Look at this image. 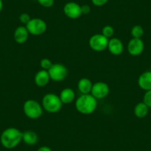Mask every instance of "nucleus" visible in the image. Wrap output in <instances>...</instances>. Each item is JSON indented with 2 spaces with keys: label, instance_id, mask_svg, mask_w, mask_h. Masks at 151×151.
Instances as JSON below:
<instances>
[{
  "label": "nucleus",
  "instance_id": "1",
  "mask_svg": "<svg viewBox=\"0 0 151 151\" xmlns=\"http://www.w3.org/2000/svg\"><path fill=\"white\" fill-rule=\"evenodd\" d=\"M22 132L16 127H8L1 134L0 142L6 149H14L22 141Z\"/></svg>",
  "mask_w": 151,
  "mask_h": 151
},
{
  "label": "nucleus",
  "instance_id": "2",
  "mask_svg": "<svg viewBox=\"0 0 151 151\" xmlns=\"http://www.w3.org/2000/svg\"><path fill=\"white\" fill-rule=\"evenodd\" d=\"M76 109L84 115H90L93 113L97 107V99L91 93L82 94L76 100Z\"/></svg>",
  "mask_w": 151,
  "mask_h": 151
},
{
  "label": "nucleus",
  "instance_id": "3",
  "mask_svg": "<svg viewBox=\"0 0 151 151\" xmlns=\"http://www.w3.org/2000/svg\"><path fill=\"white\" fill-rule=\"evenodd\" d=\"M63 103L61 101L59 96L49 93L44 96L42 101V106L45 110L50 113H56L60 111Z\"/></svg>",
  "mask_w": 151,
  "mask_h": 151
},
{
  "label": "nucleus",
  "instance_id": "4",
  "mask_svg": "<svg viewBox=\"0 0 151 151\" xmlns=\"http://www.w3.org/2000/svg\"><path fill=\"white\" fill-rule=\"evenodd\" d=\"M23 111L27 118L35 120L42 116L43 107L36 100L27 99L23 104Z\"/></svg>",
  "mask_w": 151,
  "mask_h": 151
},
{
  "label": "nucleus",
  "instance_id": "5",
  "mask_svg": "<svg viewBox=\"0 0 151 151\" xmlns=\"http://www.w3.org/2000/svg\"><path fill=\"white\" fill-rule=\"evenodd\" d=\"M47 71L50 79L56 82L65 80L68 74V70L66 67L60 63L53 64L51 68Z\"/></svg>",
  "mask_w": 151,
  "mask_h": 151
},
{
  "label": "nucleus",
  "instance_id": "6",
  "mask_svg": "<svg viewBox=\"0 0 151 151\" xmlns=\"http://www.w3.org/2000/svg\"><path fill=\"white\" fill-rule=\"evenodd\" d=\"M25 27L29 33L33 36H40L47 30L46 22L40 18L31 19Z\"/></svg>",
  "mask_w": 151,
  "mask_h": 151
},
{
  "label": "nucleus",
  "instance_id": "7",
  "mask_svg": "<svg viewBox=\"0 0 151 151\" xmlns=\"http://www.w3.org/2000/svg\"><path fill=\"white\" fill-rule=\"evenodd\" d=\"M109 39L102 34H95L89 40V45L92 50L96 52L104 51L107 48Z\"/></svg>",
  "mask_w": 151,
  "mask_h": 151
},
{
  "label": "nucleus",
  "instance_id": "8",
  "mask_svg": "<svg viewBox=\"0 0 151 151\" xmlns=\"http://www.w3.org/2000/svg\"><path fill=\"white\" fill-rule=\"evenodd\" d=\"M109 93H110V88L108 85L105 82H98L93 85L91 94L98 100L107 97Z\"/></svg>",
  "mask_w": 151,
  "mask_h": 151
},
{
  "label": "nucleus",
  "instance_id": "9",
  "mask_svg": "<svg viewBox=\"0 0 151 151\" xmlns=\"http://www.w3.org/2000/svg\"><path fill=\"white\" fill-rule=\"evenodd\" d=\"M63 11L67 17L72 19H76L82 15L81 6L79 4L73 2H70L65 4Z\"/></svg>",
  "mask_w": 151,
  "mask_h": 151
},
{
  "label": "nucleus",
  "instance_id": "10",
  "mask_svg": "<svg viewBox=\"0 0 151 151\" xmlns=\"http://www.w3.org/2000/svg\"><path fill=\"white\" fill-rule=\"evenodd\" d=\"M144 49H145V44L142 39L133 38L127 44V51L131 56H139L143 53Z\"/></svg>",
  "mask_w": 151,
  "mask_h": 151
},
{
  "label": "nucleus",
  "instance_id": "11",
  "mask_svg": "<svg viewBox=\"0 0 151 151\" xmlns=\"http://www.w3.org/2000/svg\"><path fill=\"white\" fill-rule=\"evenodd\" d=\"M107 49L111 54L114 56H119L123 53L124 45L118 38H111L110 40H109Z\"/></svg>",
  "mask_w": 151,
  "mask_h": 151
},
{
  "label": "nucleus",
  "instance_id": "12",
  "mask_svg": "<svg viewBox=\"0 0 151 151\" xmlns=\"http://www.w3.org/2000/svg\"><path fill=\"white\" fill-rule=\"evenodd\" d=\"M29 32L26 27L19 26L15 30L14 33V40L18 44H24L27 42L29 37Z\"/></svg>",
  "mask_w": 151,
  "mask_h": 151
},
{
  "label": "nucleus",
  "instance_id": "13",
  "mask_svg": "<svg viewBox=\"0 0 151 151\" xmlns=\"http://www.w3.org/2000/svg\"><path fill=\"white\" fill-rule=\"evenodd\" d=\"M50 80V76H49L48 71L41 70L38 71L34 76V82L37 86L42 88L46 86L49 83Z\"/></svg>",
  "mask_w": 151,
  "mask_h": 151
},
{
  "label": "nucleus",
  "instance_id": "14",
  "mask_svg": "<svg viewBox=\"0 0 151 151\" xmlns=\"http://www.w3.org/2000/svg\"><path fill=\"white\" fill-rule=\"evenodd\" d=\"M138 85L141 89L145 91L151 90V71H146L139 76Z\"/></svg>",
  "mask_w": 151,
  "mask_h": 151
},
{
  "label": "nucleus",
  "instance_id": "15",
  "mask_svg": "<svg viewBox=\"0 0 151 151\" xmlns=\"http://www.w3.org/2000/svg\"><path fill=\"white\" fill-rule=\"evenodd\" d=\"M59 98L63 104H68L73 102L75 100L76 93L73 90L70 88H67L61 91Z\"/></svg>",
  "mask_w": 151,
  "mask_h": 151
},
{
  "label": "nucleus",
  "instance_id": "16",
  "mask_svg": "<svg viewBox=\"0 0 151 151\" xmlns=\"http://www.w3.org/2000/svg\"><path fill=\"white\" fill-rule=\"evenodd\" d=\"M93 84L88 78H82L78 82V89L82 94L91 93Z\"/></svg>",
  "mask_w": 151,
  "mask_h": 151
},
{
  "label": "nucleus",
  "instance_id": "17",
  "mask_svg": "<svg viewBox=\"0 0 151 151\" xmlns=\"http://www.w3.org/2000/svg\"><path fill=\"white\" fill-rule=\"evenodd\" d=\"M38 135L32 130H26L23 132L22 141L27 145H34L38 142Z\"/></svg>",
  "mask_w": 151,
  "mask_h": 151
},
{
  "label": "nucleus",
  "instance_id": "18",
  "mask_svg": "<svg viewBox=\"0 0 151 151\" xmlns=\"http://www.w3.org/2000/svg\"><path fill=\"white\" fill-rule=\"evenodd\" d=\"M148 111L149 107L143 101L138 103L134 107V114L139 119H144L146 117L148 114Z\"/></svg>",
  "mask_w": 151,
  "mask_h": 151
},
{
  "label": "nucleus",
  "instance_id": "19",
  "mask_svg": "<svg viewBox=\"0 0 151 151\" xmlns=\"http://www.w3.org/2000/svg\"><path fill=\"white\" fill-rule=\"evenodd\" d=\"M144 35V29L141 25H135L131 29V36L135 39H141Z\"/></svg>",
  "mask_w": 151,
  "mask_h": 151
},
{
  "label": "nucleus",
  "instance_id": "20",
  "mask_svg": "<svg viewBox=\"0 0 151 151\" xmlns=\"http://www.w3.org/2000/svg\"><path fill=\"white\" fill-rule=\"evenodd\" d=\"M101 34L107 37V39H110V38L113 37V36L114 35V29L110 25L104 26L101 30Z\"/></svg>",
  "mask_w": 151,
  "mask_h": 151
},
{
  "label": "nucleus",
  "instance_id": "21",
  "mask_svg": "<svg viewBox=\"0 0 151 151\" xmlns=\"http://www.w3.org/2000/svg\"><path fill=\"white\" fill-rule=\"evenodd\" d=\"M52 65H53V63L47 58H44L40 61V66H41L42 69L45 70H48L51 68Z\"/></svg>",
  "mask_w": 151,
  "mask_h": 151
},
{
  "label": "nucleus",
  "instance_id": "22",
  "mask_svg": "<svg viewBox=\"0 0 151 151\" xmlns=\"http://www.w3.org/2000/svg\"><path fill=\"white\" fill-rule=\"evenodd\" d=\"M143 102L149 108H151V90L146 91L143 97Z\"/></svg>",
  "mask_w": 151,
  "mask_h": 151
},
{
  "label": "nucleus",
  "instance_id": "23",
  "mask_svg": "<svg viewBox=\"0 0 151 151\" xmlns=\"http://www.w3.org/2000/svg\"><path fill=\"white\" fill-rule=\"evenodd\" d=\"M37 2L45 8H50L54 4V0H37Z\"/></svg>",
  "mask_w": 151,
  "mask_h": 151
},
{
  "label": "nucleus",
  "instance_id": "24",
  "mask_svg": "<svg viewBox=\"0 0 151 151\" xmlns=\"http://www.w3.org/2000/svg\"><path fill=\"white\" fill-rule=\"evenodd\" d=\"M30 19H30L29 14H26V13H23V14H20L19 21L21 22V23H22V24H27Z\"/></svg>",
  "mask_w": 151,
  "mask_h": 151
},
{
  "label": "nucleus",
  "instance_id": "25",
  "mask_svg": "<svg viewBox=\"0 0 151 151\" xmlns=\"http://www.w3.org/2000/svg\"><path fill=\"white\" fill-rule=\"evenodd\" d=\"M109 0H91L92 3L95 6L97 7H101L103 5H106L107 3Z\"/></svg>",
  "mask_w": 151,
  "mask_h": 151
},
{
  "label": "nucleus",
  "instance_id": "26",
  "mask_svg": "<svg viewBox=\"0 0 151 151\" xmlns=\"http://www.w3.org/2000/svg\"><path fill=\"white\" fill-rule=\"evenodd\" d=\"M81 9H82V14H85V15L90 14V12H91V7L88 5H82V6H81Z\"/></svg>",
  "mask_w": 151,
  "mask_h": 151
},
{
  "label": "nucleus",
  "instance_id": "27",
  "mask_svg": "<svg viewBox=\"0 0 151 151\" xmlns=\"http://www.w3.org/2000/svg\"><path fill=\"white\" fill-rule=\"evenodd\" d=\"M37 151H52V150L50 149L49 147L47 146H42L41 147H40L37 150Z\"/></svg>",
  "mask_w": 151,
  "mask_h": 151
},
{
  "label": "nucleus",
  "instance_id": "28",
  "mask_svg": "<svg viewBox=\"0 0 151 151\" xmlns=\"http://www.w3.org/2000/svg\"><path fill=\"white\" fill-rule=\"evenodd\" d=\"M2 8H3V2H2V0H0V13L2 11Z\"/></svg>",
  "mask_w": 151,
  "mask_h": 151
},
{
  "label": "nucleus",
  "instance_id": "29",
  "mask_svg": "<svg viewBox=\"0 0 151 151\" xmlns=\"http://www.w3.org/2000/svg\"><path fill=\"white\" fill-rule=\"evenodd\" d=\"M150 71H151V70H150Z\"/></svg>",
  "mask_w": 151,
  "mask_h": 151
}]
</instances>
